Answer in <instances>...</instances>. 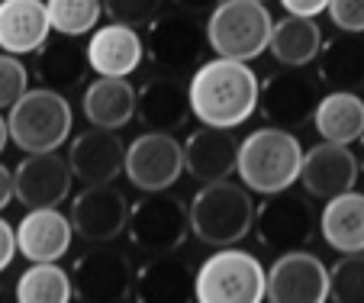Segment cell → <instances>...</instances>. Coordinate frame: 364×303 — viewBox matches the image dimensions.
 <instances>
[{"mask_svg":"<svg viewBox=\"0 0 364 303\" xmlns=\"http://www.w3.org/2000/svg\"><path fill=\"white\" fill-rule=\"evenodd\" d=\"M271 20L264 0H220L206 16V39L213 55L252 62L271 46Z\"/></svg>","mask_w":364,"mask_h":303,"instance_id":"6","label":"cell"},{"mask_svg":"<svg viewBox=\"0 0 364 303\" xmlns=\"http://www.w3.org/2000/svg\"><path fill=\"white\" fill-rule=\"evenodd\" d=\"M255 229H258L262 245L277 255L290 252V248H303L316 229L313 197L290 191V187L277 193H264V203L255 210Z\"/></svg>","mask_w":364,"mask_h":303,"instance_id":"9","label":"cell"},{"mask_svg":"<svg viewBox=\"0 0 364 303\" xmlns=\"http://www.w3.org/2000/svg\"><path fill=\"white\" fill-rule=\"evenodd\" d=\"M323 29H319L316 16H296L287 14L284 20L274 23L271 29V55L284 65V68H309L319 58L323 48Z\"/></svg>","mask_w":364,"mask_h":303,"instance_id":"27","label":"cell"},{"mask_svg":"<svg viewBox=\"0 0 364 303\" xmlns=\"http://www.w3.org/2000/svg\"><path fill=\"white\" fill-rule=\"evenodd\" d=\"M358 159H361V171H364V139H361V152H358Z\"/></svg>","mask_w":364,"mask_h":303,"instance_id":"41","label":"cell"},{"mask_svg":"<svg viewBox=\"0 0 364 303\" xmlns=\"http://www.w3.org/2000/svg\"><path fill=\"white\" fill-rule=\"evenodd\" d=\"M10 142L20 152H55L65 145L75 126L68 97L55 87H29L26 94L10 107Z\"/></svg>","mask_w":364,"mask_h":303,"instance_id":"4","label":"cell"},{"mask_svg":"<svg viewBox=\"0 0 364 303\" xmlns=\"http://www.w3.org/2000/svg\"><path fill=\"white\" fill-rule=\"evenodd\" d=\"M26 90H29L26 65L20 62V55L0 52V110H10Z\"/></svg>","mask_w":364,"mask_h":303,"instance_id":"34","label":"cell"},{"mask_svg":"<svg viewBox=\"0 0 364 303\" xmlns=\"http://www.w3.org/2000/svg\"><path fill=\"white\" fill-rule=\"evenodd\" d=\"M90 62H87V46H81L77 36H62L52 33L46 39V46L36 52V78L46 87L55 90H68L77 87L87 75Z\"/></svg>","mask_w":364,"mask_h":303,"instance_id":"23","label":"cell"},{"mask_svg":"<svg viewBox=\"0 0 364 303\" xmlns=\"http://www.w3.org/2000/svg\"><path fill=\"white\" fill-rule=\"evenodd\" d=\"M326 14L342 33H364V0H329Z\"/></svg>","mask_w":364,"mask_h":303,"instance_id":"35","label":"cell"},{"mask_svg":"<svg viewBox=\"0 0 364 303\" xmlns=\"http://www.w3.org/2000/svg\"><path fill=\"white\" fill-rule=\"evenodd\" d=\"M71 181H75L71 161L62 159L58 149L55 152H26V159L14 171L16 200L26 210L58 207L62 200H68Z\"/></svg>","mask_w":364,"mask_h":303,"instance_id":"15","label":"cell"},{"mask_svg":"<svg viewBox=\"0 0 364 303\" xmlns=\"http://www.w3.org/2000/svg\"><path fill=\"white\" fill-rule=\"evenodd\" d=\"M329 300L364 303V252H345L329 268Z\"/></svg>","mask_w":364,"mask_h":303,"instance_id":"32","label":"cell"},{"mask_svg":"<svg viewBox=\"0 0 364 303\" xmlns=\"http://www.w3.org/2000/svg\"><path fill=\"white\" fill-rule=\"evenodd\" d=\"M75 226L58 207H36L16 223V245L26 262H58L68 255Z\"/></svg>","mask_w":364,"mask_h":303,"instance_id":"20","label":"cell"},{"mask_svg":"<svg viewBox=\"0 0 364 303\" xmlns=\"http://www.w3.org/2000/svg\"><path fill=\"white\" fill-rule=\"evenodd\" d=\"M145 42L139 39V29L123 23L97 26L87 39V62L90 71L107 78H129L142 65Z\"/></svg>","mask_w":364,"mask_h":303,"instance_id":"22","label":"cell"},{"mask_svg":"<svg viewBox=\"0 0 364 303\" xmlns=\"http://www.w3.org/2000/svg\"><path fill=\"white\" fill-rule=\"evenodd\" d=\"M52 33L62 36H90L103 16V0H46Z\"/></svg>","mask_w":364,"mask_h":303,"instance_id":"31","label":"cell"},{"mask_svg":"<svg viewBox=\"0 0 364 303\" xmlns=\"http://www.w3.org/2000/svg\"><path fill=\"white\" fill-rule=\"evenodd\" d=\"M193 297L200 303H262L268 297V275L252 252L223 245L197 268Z\"/></svg>","mask_w":364,"mask_h":303,"instance_id":"5","label":"cell"},{"mask_svg":"<svg viewBox=\"0 0 364 303\" xmlns=\"http://www.w3.org/2000/svg\"><path fill=\"white\" fill-rule=\"evenodd\" d=\"M220 4V0H174V7H181V10H187V14H197V16H203V14H213V7Z\"/></svg>","mask_w":364,"mask_h":303,"instance_id":"39","label":"cell"},{"mask_svg":"<svg viewBox=\"0 0 364 303\" xmlns=\"http://www.w3.org/2000/svg\"><path fill=\"white\" fill-rule=\"evenodd\" d=\"M313 126L323 139L342 145H355L364 139V100L351 87H336L319 97Z\"/></svg>","mask_w":364,"mask_h":303,"instance_id":"25","label":"cell"},{"mask_svg":"<svg viewBox=\"0 0 364 303\" xmlns=\"http://www.w3.org/2000/svg\"><path fill=\"white\" fill-rule=\"evenodd\" d=\"M7 142H10V123H7V117L0 113V155H4V149H7Z\"/></svg>","mask_w":364,"mask_h":303,"instance_id":"40","label":"cell"},{"mask_svg":"<svg viewBox=\"0 0 364 303\" xmlns=\"http://www.w3.org/2000/svg\"><path fill=\"white\" fill-rule=\"evenodd\" d=\"M303 145L294 129L262 126L239 142V181L252 193H277L300 181Z\"/></svg>","mask_w":364,"mask_h":303,"instance_id":"2","label":"cell"},{"mask_svg":"<svg viewBox=\"0 0 364 303\" xmlns=\"http://www.w3.org/2000/svg\"><path fill=\"white\" fill-rule=\"evenodd\" d=\"M129 200L119 187L110 184H87L71 200V226L75 235L87 245L113 242L129 229Z\"/></svg>","mask_w":364,"mask_h":303,"instance_id":"13","label":"cell"},{"mask_svg":"<svg viewBox=\"0 0 364 303\" xmlns=\"http://www.w3.org/2000/svg\"><path fill=\"white\" fill-rule=\"evenodd\" d=\"M184 165L197 184L232 178L239 168V139L223 126H200L184 142Z\"/></svg>","mask_w":364,"mask_h":303,"instance_id":"19","label":"cell"},{"mask_svg":"<svg viewBox=\"0 0 364 303\" xmlns=\"http://www.w3.org/2000/svg\"><path fill=\"white\" fill-rule=\"evenodd\" d=\"M136 271L123 248L113 242L90 245L75 262V297L84 303H123L132 297Z\"/></svg>","mask_w":364,"mask_h":303,"instance_id":"10","label":"cell"},{"mask_svg":"<svg viewBox=\"0 0 364 303\" xmlns=\"http://www.w3.org/2000/svg\"><path fill=\"white\" fill-rule=\"evenodd\" d=\"M187 294H193V277L178 258L149 255V262L136 271L132 297L139 303H178Z\"/></svg>","mask_w":364,"mask_h":303,"instance_id":"28","label":"cell"},{"mask_svg":"<svg viewBox=\"0 0 364 303\" xmlns=\"http://www.w3.org/2000/svg\"><path fill=\"white\" fill-rule=\"evenodd\" d=\"M191 229L210 248L239 245L255 229L252 191L245 184H232L229 178L200 184L191 200Z\"/></svg>","mask_w":364,"mask_h":303,"instance_id":"3","label":"cell"},{"mask_svg":"<svg viewBox=\"0 0 364 303\" xmlns=\"http://www.w3.org/2000/svg\"><path fill=\"white\" fill-rule=\"evenodd\" d=\"M281 7L296 16H319L323 10H329V0H281Z\"/></svg>","mask_w":364,"mask_h":303,"instance_id":"37","label":"cell"},{"mask_svg":"<svg viewBox=\"0 0 364 303\" xmlns=\"http://www.w3.org/2000/svg\"><path fill=\"white\" fill-rule=\"evenodd\" d=\"M136 97H139V90L132 87L126 78L97 75V81H90L87 87H84L81 110L90 126L119 129V126H126L136 117Z\"/></svg>","mask_w":364,"mask_h":303,"instance_id":"24","label":"cell"},{"mask_svg":"<svg viewBox=\"0 0 364 303\" xmlns=\"http://www.w3.org/2000/svg\"><path fill=\"white\" fill-rule=\"evenodd\" d=\"M319 233L336 252H364V193L345 191L326 200L319 213Z\"/></svg>","mask_w":364,"mask_h":303,"instance_id":"26","label":"cell"},{"mask_svg":"<svg viewBox=\"0 0 364 303\" xmlns=\"http://www.w3.org/2000/svg\"><path fill=\"white\" fill-rule=\"evenodd\" d=\"M52 36L46 0H0V48L10 55H36Z\"/></svg>","mask_w":364,"mask_h":303,"instance_id":"21","label":"cell"},{"mask_svg":"<svg viewBox=\"0 0 364 303\" xmlns=\"http://www.w3.org/2000/svg\"><path fill=\"white\" fill-rule=\"evenodd\" d=\"M268 300L274 303H323L329 300V268L313 252H281L268 271Z\"/></svg>","mask_w":364,"mask_h":303,"instance_id":"14","label":"cell"},{"mask_svg":"<svg viewBox=\"0 0 364 303\" xmlns=\"http://www.w3.org/2000/svg\"><path fill=\"white\" fill-rule=\"evenodd\" d=\"M68 161L81 184H110L123 171L126 145L119 142L117 129L94 126V129H84L71 139Z\"/></svg>","mask_w":364,"mask_h":303,"instance_id":"18","label":"cell"},{"mask_svg":"<svg viewBox=\"0 0 364 303\" xmlns=\"http://www.w3.org/2000/svg\"><path fill=\"white\" fill-rule=\"evenodd\" d=\"M20 303H68L75 300V277L55 262H33L16 277Z\"/></svg>","mask_w":364,"mask_h":303,"instance_id":"30","label":"cell"},{"mask_svg":"<svg viewBox=\"0 0 364 303\" xmlns=\"http://www.w3.org/2000/svg\"><path fill=\"white\" fill-rule=\"evenodd\" d=\"M316 75L332 87H355L364 84V33H342L323 42L316 62Z\"/></svg>","mask_w":364,"mask_h":303,"instance_id":"29","label":"cell"},{"mask_svg":"<svg viewBox=\"0 0 364 303\" xmlns=\"http://www.w3.org/2000/svg\"><path fill=\"white\" fill-rule=\"evenodd\" d=\"M206 46L210 39H206V26L200 23V16L181 7L165 10L145 36V55L151 58L155 68L168 75H193L203 65Z\"/></svg>","mask_w":364,"mask_h":303,"instance_id":"8","label":"cell"},{"mask_svg":"<svg viewBox=\"0 0 364 303\" xmlns=\"http://www.w3.org/2000/svg\"><path fill=\"white\" fill-rule=\"evenodd\" d=\"M16 197V187H14V171L7 165H0V213L10 207V200Z\"/></svg>","mask_w":364,"mask_h":303,"instance_id":"38","label":"cell"},{"mask_svg":"<svg viewBox=\"0 0 364 303\" xmlns=\"http://www.w3.org/2000/svg\"><path fill=\"white\" fill-rule=\"evenodd\" d=\"M16 252H20V245H16V229L0 216V275L14 265Z\"/></svg>","mask_w":364,"mask_h":303,"instance_id":"36","label":"cell"},{"mask_svg":"<svg viewBox=\"0 0 364 303\" xmlns=\"http://www.w3.org/2000/svg\"><path fill=\"white\" fill-rule=\"evenodd\" d=\"M191 117V90L187 84H181V75L155 71L142 81L136 97V119L145 129L178 132Z\"/></svg>","mask_w":364,"mask_h":303,"instance_id":"17","label":"cell"},{"mask_svg":"<svg viewBox=\"0 0 364 303\" xmlns=\"http://www.w3.org/2000/svg\"><path fill=\"white\" fill-rule=\"evenodd\" d=\"M187 171L184 165V145L174 139V132H155L145 129L136 136L126 149L123 174L132 187L142 193L149 191H168L178 184V178Z\"/></svg>","mask_w":364,"mask_h":303,"instance_id":"12","label":"cell"},{"mask_svg":"<svg viewBox=\"0 0 364 303\" xmlns=\"http://www.w3.org/2000/svg\"><path fill=\"white\" fill-rule=\"evenodd\" d=\"M358 178H361V159L351 152V145L323 139L319 145L303 152L300 184L309 197L329 200L336 193L355 191Z\"/></svg>","mask_w":364,"mask_h":303,"instance_id":"16","label":"cell"},{"mask_svg":"<svg viewBox=\"0 0 364 303\" xmlns=\"http://www.w3.org/2000/svg\"><path fill=\"white\" fill-rule=\"evenodd\" d=\"M187 90H191V110L200 123L235 129L258 113L262 81L248 62L216 55L193 71Z\"/></svg>","mask_w":364,"mask_h":303,"instance_id":"1","label":"cell"},{"mask_svg":"<svg viewBox=\"0 0 364 303\" xmlns=\"http://www.w3.org/2000/svg\"><path fill=\"white\" fill-rule=\"evenodd\" d=\"M319 104V75H306V68H284L262 81L258 94V113L268 126L281 129H300L313 119Z\"/></svg>","mask_w":364,"mask_h":303,"instance_id":"11","label":"cell"},{"mask_svg":"<svg viewBox=\"0 0 364 303\" xmlns=\"http://www.w3.org/2000/svg\"><path fill=\"white\" fill-rule=\"evenodd\" d=\"M191 233V203L171 191L142 193L129 210V239L145 255H174Z\"/></svg>","mask_w":364,"mask_h":303,"instance_id":"7","label":"cell"},{"mask_svg":"<svg viewBox=\"0 0 364 303\" xmlns=\"http://www.w3.org/2000/svg\"><path fill=\"white\" fill-rule=\"evenodd\" d=\"M103 14L110 23H123L132 29H149L165 14V0H103Z\"/></svg>","mask_w":364,"mask_h":303,"instance_id":"33","label":"cell"}]
</instances>
